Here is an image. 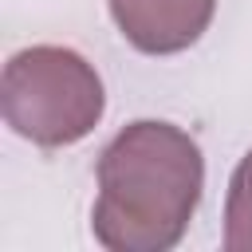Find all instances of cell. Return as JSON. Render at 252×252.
Instances as JSON below:
<instances>
[{
    "label": "cell",
    "mask_w": 252,
    "mask_h": 252,
    "mask_svg": "<svg viewBox=\"0 0 252 252\" xmlns=\"http://www.w3.org/2000/svg\"><path fill=\"white\" fill-rule=\"evenodd\" d=\"M94 177V240L110 252H165L201 205L205 158L181 126L138 118L98 154Z\"/></svg>",
    "instance_id": "obj_1"
},
{
    "label": "cell",
    "mask_w": 252,
    "mask_h": 252,
    "mask_svg": "<svg viewBox=\"0 0 252 252\" xmlns=\"http://www.w3.org/2000/svg\"><path fill=\"white\" fill-rule=\"evenodd\" d=\"M0 106L4 122L20 138L43 150H63L83 142L98 126L106 110V91L98 71L79 51L35 43L4 63Z\"/></svg>",
    "instance_id": "obj_2"
},
{
    "label": "cell",
    "mask_w": 252,
    "mask_h": 252,
    "mask_svg": "<svg viewBox=\"0 0 252 252\" xmlns=\"http://www.w3.org/2000/svg\"><path fill=\"white\" fill-rule=\"evenodd\" d=\"M217 0H110V16L142 55H177L213 24Z\"/></svg>",
    "instance_id": "obj_3"
},
{
    "label": "cell",
    "mask_w": 252,
    "mask_h": 252,
    "mask_svg": "<svg viewBox=\"0 0 252 252\" xmlns=\"http://www.w3.org/2000/svg\"><path fill=\"white\" fill-rule=\"evenodd\" d=\"M224 252H252V150L236 161L224 197Z\"/></svg>",
    "instance_id": "obj_4"
}]
</instances>
